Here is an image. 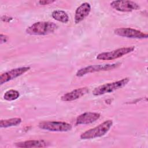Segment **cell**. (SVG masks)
<instances>
[{
  "mask_svg": "<svg viewBox=\"0 0 148 148\" xmlns=\"http://www.w3.org/2000/svg\"><path fill=\"white\" fill-rule=\"evenodd\" d=\"M120 62L113 63V64H107L103 65H89L84 68H82L78 70L76 73L77 77H82L84 75L91 73H94L95 72L99 71H105L114 69L117 68L120 65Z\"/></svg>",
  "mask_w": 148,
  "mask_h": 148,
  "instance_id": "4",
  "label": "cell"
},
{
  "mask_svg": "<svg viewBox=\"0 0 148 148\" xmlns=\"http://www.w3.org/2000/svg\"><path fill=\"white\" fill-rule=\"evenodd\" d=\"M88 92L87 87H81L68 92L61 97V99L65 102H70L76 100L84 96Z\"/></svg>",
  "mask_w": 148,
  "mask_h": 148,
  "instance_id": "10",
  "label": "cell"
},
{
  "mask_svg": "<svg viewBox=\"0 0 148 148\" xmlns=\"http://www.w3.org/2000/svg\"><path fill=\"white\" fill-rule=\"evenodd\" d=\"M91 11V5L87 2L82 3L77 8L75 13V23L79 24L90 13Z\"/></svg>",
  "mask_w": 148,
  "mask_h": 148,
  "instance_id": "12",
  "label": "cell"
},
{
  "mask_svg": "<svg viewBox=\"0 0 148 148\" xmlns=\"http://www.w3.org/2000/svg\"><path fill=\"white\" fill-rule=\"evenodd\" d=\"M135 49L134 46L124 47L119 48L110 51L99 53L97 56V59L99 60H113L120 58L132 52Z\"/></svg>",
  "mask_w": 148,
  "mask_h": 148,
  "instance_id": "5",
  "label": "cell"
},
{
  "mask_svg": "<svg viewBox=\"0 0 148 148\" xmlns=\"http://www.w3.org/2000/svg\"><path fill=\"white\" fill-rule=\"evenodd\" d=\"M38 125L42 130L54 132H66L72 129V125L69 123L64 121H42Z\"/></svg>",
  "mask_w": 148,
  "mask_h": 148,
  "instance_id": "6",
  "label": "cell"
},
{
  "mask_svg": "<svg viewBox=\"0 0 148 148\" xmlns=\"http://www.w3.org/2000/svg\"><path fill=\"white\" fill-rule=\"evenodd\" d=\"M1 43H5L6 42L7 40H8V36L5 35H3V34H1Z\"/></svg>",
  "mask_w": 148,
  "mask_h": 148,
  "instance_id": "18",
  "label": "cell"
},
{
  "mask_svg": "<svg viewBox=\"0 0 148 148\" xmlns=\"http://www.w3.org/2000/svg\"><path fill=\"white\" fill-rule=\"evenodd\" d=\"M130 82V78L125 77L120 80L102 84L95 88L92 91V94L95 96H99L107 93L112 92L118 89L124 87Z\"/></svg>",
  "mask_w": 148,
  "mask_h": 148,
  "instance_id": "3",
  "label": "cell"
},
{
  "mask_svg": "<svg viewBox=\"0 0 148 148\" xmlns=\"http://www.w3.org/2000/svg\"><path fill=\"white\" fill-rule=\"evenodd\" d=\"M112 125V120H108L98 126L82 133L80 135V138L82 139H91L101 137L105 135L109 131Z\"/></svg>",
  "mask_w": 148,
  "mask_h": 148,
  "instance_id": "2",
  "label": "cell"
},
{
  "mask_svg": "<svg viewBox=\"0 0 148 148\" xmlns=\"http://www.w3.org/2000/svg\"><path fill=\"white\" fill-rule=\"evenodd\" d=\"M47 142L44 140H29L15 143V146L16 147L21 148L45 147L47 146Z\"/></svg>",
  "mask_w": 148,
  "mask_h": 148,
  "instance_id": "13",
  "label": "cell"
},
{
  "mask_svg": "<svg viewBox=\"0 0 148 148\" xmlns=\"http://www.w3.org/2000/svg\"><path fill=\"white\" fill-rule=\"evenodd\" d=\"M21 121V119L18 117L1 120L0 121V127L1 128H8L10 127L17 126L19 125Z\"/></svg>",
  "mask_w": 148,
  "mask_h": 148,
  "instance_id": "15",
  "label": "cell"
},
{
  "mask_svg": "<svg viewBox=\"0 0 148 148\" xmlns=\"http://www.w3.org/2000/svg\"><path fill=\"white\" fill-rule=\"evenodd\" d=\"M101 115L95 112H85L77 116L76 120L77 125L88 124L95 122L99 119Z\"/></svg>",
  "mask_w": 148,
  "mask_h": 148,
  "instance_id": "11",
  "label": "cell"
},
{
  "mask_svg": "<svg viewBox=\"0 0 148 148\" xmlns=\"http://www.w3.org/2000/svg\"><path fill=\"white\" fill-rule=\"evenodd\" d=\"M114 32L118 36L127 38L146 39L148 37L147 33L131 28H118L114 30Z\"/></svg>",
  "mask_w": 148,
  "mask_h": 148,
  "instance_id": "7",
  "label": "cell"
},
{
  "mask_svg": "<svg viewBox=\"0 0 148 148\" xmlns=\"http://www.w3.org/2000/svg\"><path fill=\"white\" fill-rule=\"evenodd\" d=\"M52 17L56 20L63 23H66L69 21V16L68 14L63 10H56L52 12L51 13Z\"/></svg>",
  "mask_w": 148,
  "mask_h": 148,
  "instance_id": "14",
  "label": "cell"
},
{
  "mask_svg": "<svg viewBox=\"0 0 148 148\" xmlns=\"http://www.w3.org/2000/svg\"><path fill=\"white\" fill-rule=\"evenodd\" d=\"M30 69L29 66H22L14 69H12L7 71L0 76V84L1 85L6 83L20 76Z\"/></svg>",
  "mask_w": 148,
  "mask_h": 148,
  "instance_id": "9",
  "label": "cell"
},
{
  "mask_svg": "<svg viewBox=\"0 0 148 148\" xmlns=\"http://www.w3.org/2000/svg\"><path fill=\"white\" fill-rule=\"evenodd\" d=\"M57 28V25L53 22H36L26 29L27 34L31 35H46L54 32Z\"/></svg>",
  "mask_w": 148,
  "mask_h": 148,
  "instance_id": "1",
  "label": "cell"
},
{
  "mask_svg": "<svg viewBox=\"0 0 148 148\" xmlns=\"http://www.w3.org/2000/svg\"><path fill=\"white\" fill-rule=\"evenodd\" d=\"M110 6L116 10L122 12H130L140 8L137 3L131 1H113Z\"/></svg>",
  "mask_w": 148,
  "mask_h": 148,
  "instance_id": "8",
  "label": "cell"
},
{
  "mask_svg": "<svg viewBox=\"0 0 148 148\" xmlns=\"http://www.w3.org/2000/svg\"><path fill=\"white\" fill-rule=\"evenodd\" d=\"M55 1H51V0H44V1H39L38 2L41 5H46L51 4L52 3H54Z\"/></svg>",
  "mask_w": 148,
  "mask_h": 148,
  "instance_id": "17",
  "label": "cell"
},
{
  "mask_svg": "<svg viewBox=\"0 0 148 148\" xmlns=\"http://www.w3.org/2000/svg\"><path fill=\"white\" fill-rule=\"evenodd\" d=\"M20 96L18 91L15 90H9L4 94L3 98L8 101H12L16 100Z\"/></svg>",
  "mask_w": 148,
  "mask_h": 148,
  "instance_id": "16",
  "label": "cell"
}]
</instances>
